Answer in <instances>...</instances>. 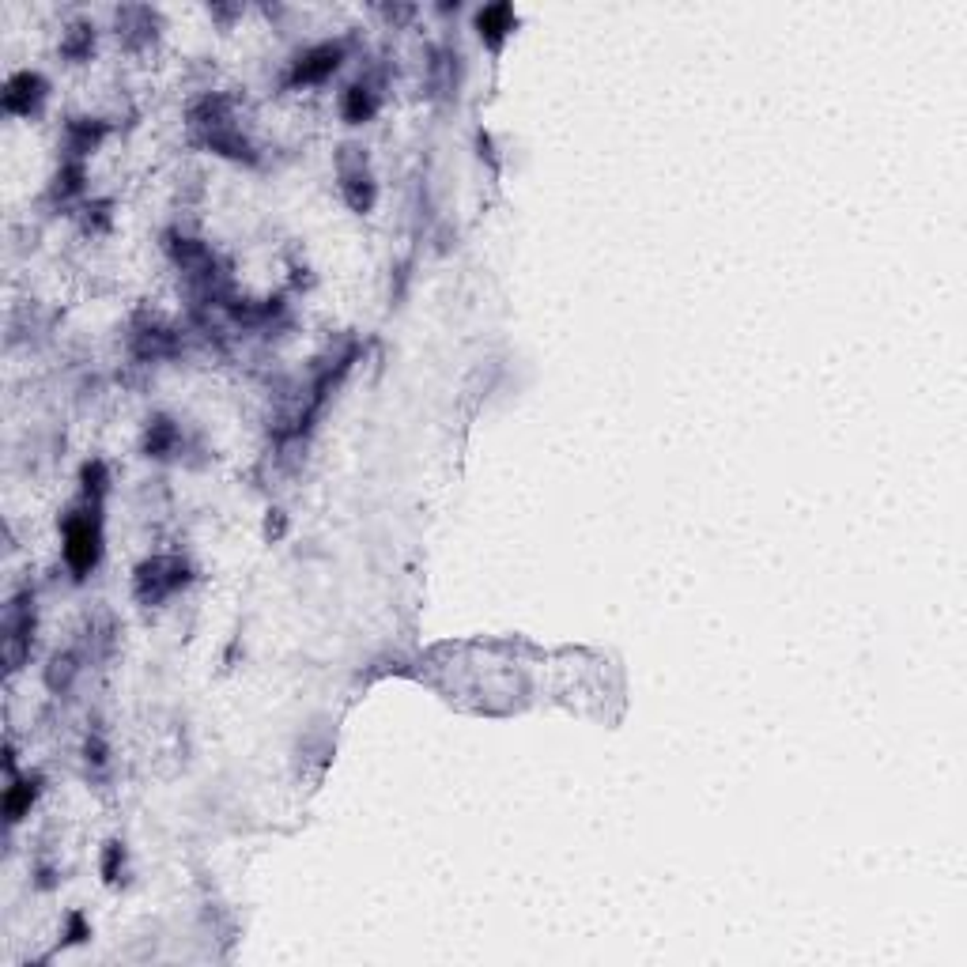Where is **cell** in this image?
Masks as SVG:
<instances>
[{"mask_svg":"<svg viewBox=\"0 0 967 967\" xmlns=\"http://www.w3.org/2000/svg\"><path fill=\"white\" fill-rule=\"evenodd\" d=\"M80 673V665H76V658L72 654H57L50 662V673H46V680H50L53 692H65L68 684H72V677Z\"/></svg>","mask_w":967,"mask_h":967,"instance_id":"5bb4252c","label":"cell"},{"mask_svg":"<svg viewBox=\"0 0 967 967\" xmlns=\"http://www.w3.org/2000/svg\"><path fill=\"white\" fill-rule=\"evenodd\" d=\"M476 31H480V38H484L492 50H499L503 38L514 31V8H510V4H488L484 12H476Z\"/></svg>","mask_w":967,"mask_h":967,"instance_id":"52a82bcc","label":"cell"},{"mask_svg":"<svg viewBox=\"0 0 967 967\" xmlns=\"http://www.w3.org/2000/svg\"><path fill=\"white\" fill-rule=\"evenodd\" d=\"M340 61H344V46L340 42H325V46H314V50H306L295 65H291V76L288 84L291 87H310V84H325L333 72L340 68Z\"/></svg>","mask_w":967,"mask_h":967,"instance_id":"5b68a950","label":"cell"},{"mask_svg":"<svg viewBox=\"0 0 967 967\" xmlns=\"http://www.w3.org/2000/svg\"><path fill=\"white\" fill-rule=\"evenodd\" d=\"M34 798H38V779H16L8 790H4V816L16 824L23 816L31 813Z\"/></svg>","mask_w":967,"mask_h":967,"instance_id":"30bf717a","label":"cell"},{"mask_svg":"<svg viewBox=\"0 0 967 967\" xmlns=\"http://www.w3.org/2000/svg\"><path fill=\"white\" fill-rule=\"evenodd\" d=\"M31 639H34V601L31 594H19L8 612H4V658L12 669L23 665V658L31 654Z\"/></svg>","mask_w":967,"mask_h":967,"instance_id":"277c9868","label":"cell"},{"mask_svg":"<svg viewBox=\"0 0 967 967\" xmlns=\"http://www.w3.org/2000/svg\"><path fill=\"white\" fill-rule=\"evenodd\" d=\"M337 178H340V193L352 212H371L374 208V178L371 167H367V155L356 144H344L337 152Z\"/></svg>","mask_w":967,"mask_h":967,"instance_id":"3957f363","label":"cell"},{"mask_svg":"<svg viewBox=\"0 0 967 967\" xmlns=\"http://www.w3.org/2000/svg\"><path fill=\"white\" fill-rule=\"evenodd\" d=\"M42 102H46V80H42L38 72H16V76L4 84V110H8V114L31 118Z\"/></svg>","mask_w":967,"mask_h":967,"instance_id":"8992f818","label":"cell"},{"mask_svg":"<svg viewBox=\"0 0 967 967\" xmlns=\"http://www.w3.org/2000/svg\"><path fill=\"white\" fill-rule=\"evenodd\" d=\"M99 556H102L99 503H91V507L72 510L65 518V560L76 571V578H84L95 571Z\"/></svg>","mask_w":967,"mask_h":967,"instance_id":"6da1fadb","label":"cell"},{"mask_svg":"<svg viewBox=\"0 0 967 967\" xmlns=\"http://www.w3.org/2000/svg\"><path fill=\"white\" fill-rule=\"evenodd\" d=\"M186 582H189V567L178 556H152V560H144L136 567L133 590L144 605H159L174 590H182Z\"/></svg>","mask_w":967,"mask_h":967,"instance_id":"7a4b0ae2","label":"cell"},{"mask_svg":"<svg viewBox=\"0 0 967 967\" xmlns=\"http://www.w3.org/2000/svg\"><path fill=\"white\" fill-rule=\"evenodd\" d=\"M118 38L125 46H144L155 38V16L148 8H121L118 12Z\"/></svg>","mask_w":967,"mask_h":967,"instance_id":"ba28073f","label":"cell"},{"mask_svg":"<svg viewBox=\"0 0 967 967\" xmlns=\"http://www.w3.org/2000/svg\"><path fill=\"white\" fill-rule=\"evenodd\" d=\"M84 492L91 495V499H99V495L106 492V465H102V461L84 465Z\"/></svg>","mask_w":967,"mask_h":967,"instance_id":"9a60e30c","label":"cell"},{"mask_svg":"<svg viewBox=\"0 0 967 967\" xmlns=\"http://www.w3.org/2000/svg\"><path fill=\"white\" fill-rule=\"evenodd\" d=\"M121 862H125V850L121 843H106V854H102V877L114 884L121 877Z\"/></svg>","mask_w":967,"mask_h":967,"instance_id":"2e32d148","label":"cell"},{"mask_svg":"<svg viewBox=\"0 0 967 967\" xmlns=\"http://www.w3.org/2000/svg\"><path fill=\"white\" fill-rule=\"evenodd\" d=\"M102 136H106V125H102V121H87V118L72 121V125H68V152H72L68 159H84Z\"/></svg>","mask_w":967,"mask_h":967,"instance_id":"8fae6325","label":"cell"},{"mask_svg":"<svg viewBox=\"0 0 967 967\" xmlns=\"http://www.w3.org/2000/svg\"><path fill=\"white\" fill-rule=\"evenodd\" d=\"M340 110H344V118L352 121V125H363V121L374 118V110H378V91H374V84H352L348 91H344V102H340Z\"/></svg>","mask_w":967,"mask_h":967,"instance_id":"9c48e42d","label":"cell"},{"mask_svg":"<svg viewBox=\"0 0 967 967\" xmlns=\"http://www.w3.org/2000/svg\"><path fill=\"white\" fill-rule=\"evenodd\" d=\"M91 50H95V27L91 23H72L65 38H61V53L68 61H84Z\"/></svg>","mask_w":967,"mask_h":967,"instance_id":"7c38bea8","label":"cell"},{"mask_svg":"<svg viewBox=\"0 0 967 967\" xmlns=\"http://www.w3.org/2000/svg\"><path fill=\"white\" fill-rule=\"evenodd\" d=\"M174 446H178V427L170 424V420H155L148 427V435H144V450L155 454V458H167Z\"/></svg>","mask_w":967,"mask_h":967,"instance_id":"4fadbf2b","label":"cell"}]
</instances>
